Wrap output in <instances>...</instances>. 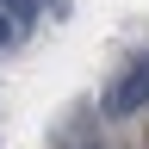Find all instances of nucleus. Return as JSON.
Here are the masks:
<instances>
[{"instance_id": "1", "label": "nucleus", "mask_w": 149, "mask_h": 149, "mask_svg": "<svg viewBox=\"0 0 149 149\" xmlns=\"http://www.w3.org/2000/svg\"><path fill=\"white\" fill-rule=\"evenodd\" d=\"M137 112H149V56H137L106 93V118H137Z\"/></svg>"}, {"instance_id": "2", "label": "nucleus", "mask_w": 149, "mask_h": 149, "mask_svg": "<svg viewBox=\"0 0 149 149\" xmlns=\"http://www.w3.org/2000/svg\"><path fill=\"white\" fill-rule=\"evenodd\" d=\"M0 6H6L19 25H31V19H37V0H0Z\"/></svg>"}, {"instance_id": "3", "label": "nucleus", "mask_w": 149, "mask_h": 149, "mask_svg": "<svg viewBox=\"0 0 149 149\" xmlns=\"http://www.w3.org/2000/svg\"><path fill=\"white\" fill-rule=\"evenodd\" d=\"M13 25H19V19H13L6 6H0V50H6V44H13Z\"/></svg>"}, {"instance_id": "4", "label": "nucleus", "mask_w": 149, "mask_h": 149, "mask_svg": "<svg viewBox=\"0 0 149 149\" xmlns=\"http://www.w3.org/2000/svg\"><path fill=\"white\" fill-rule=\"evenodd\" d=\"M87 149H100V143H87Z\"/></svg>"}]
</instances>
